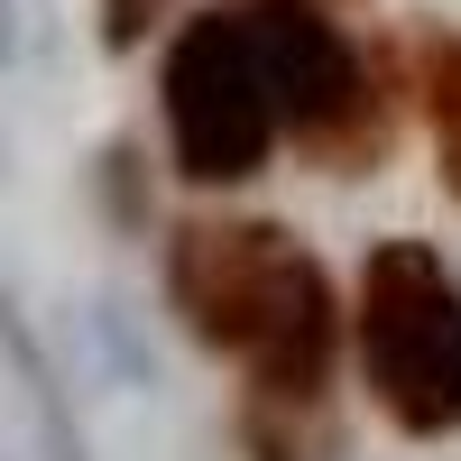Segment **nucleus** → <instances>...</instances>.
<instances>
[{
  "label": "nucleus",
  "mask_w": 461,
  "mask_h": 461,
  "mask_svg": "<svg viewBox=\"0 0 461 461\" xmlns=\"http://www.w3.org/2000/svg\"><path fill=\"white\" fill-rule=\"evenodd\" d=\"M158 10H167V0H102V47H111V56H130L139 37L158 28Z\"/></svg>",
  "instance_id": "nucleus-7"
},
{
  "label": "nucleus",
  "mask_w": 461,
  "mask_h": 461,
  "mask_svg": "<svg viewBox=\"0 0 461 461\" xmlns=\"http://www.w3.org/2000/svg\"><path fill=\"white\" fill-rule=\"evenodd\" d=\"M286 111H277V74H267L258 19L249 10H203L176 28L167 47V139H176V176L194 185H240L267 167Z\"/></svg>",
  "instance_id": "nucleus-3"
},
{
  "label": "nucleus",
  "mask_w": 461,
  "mask_h": 461,
  "mask_svg": "<svg viewBox=\"0 0 461 461\" xmlns=\"http://www.w3.org/2000/svg\"><path fill=\"white\" fill-rule=\"evenodd\" d=\"M0 351H10L19 388L37 406V443H47V461H84V434H74V415H65V388H56V369H47V351H37V332H28V314L10 295H0Z\"/></svg>",
  "instance_id": "nucleus-5"
},
{
  "label": "nucleus",
  "mask_w": 461,
  "mask_h": 461,
  "mask_svg": "<svg viewBox=\"0 0 461 461\" xmlns=\"http://www.w3.org/2000/svg\"><path fill=\"white\" fill-rule=\"evenodd\" d=\"M258 47H267V74H277V111L295 139L314 148H341L369 130V84H360V56L341 47V28L314 10V0H258Z\"/></svg>",
  "instance_id": "nucleus-4"
},
{
  "label": "nucleus",
  "mask_w": 461,
  "mask_h": 461,
  "mask_svg": "<svg viewBox=\"0 0 461 461\" xmlns=\"http://www.w3.org/2000/svg\"><path fill=\"white\" fill-rule=\"evenodd\" d=\"M19 56V19H10V0H0V65Z\"/></svg>",
  "instance_id": "nucleus-8"
},
{
  "label": "nucleus",
  "mask_w": 461,
  "mask_h": 461,
  "mask_svg": "<svg viewBox=\"0 0 461 461\" xmlns=\"http://www.w3.org/2000/svg\"><path fill=\"white\" fill-rule=\"evenodd\" d=\"M434 130H443V176L461 185V47L434 65Z\"/></svg>",
  "instance_id": "nucleus-6"
},
{
  "label": "nucleus",
  "mask_w": 461,
  "mask_h": 461,
  "mask_svg": "<svg viewBox=\"0 0 461 461\" xmlns=\"http://www.w3.org/2000/svg\"><path fill=\"white\" fill-rule=\"evenodd\" d=\"M167 295L194 341L230 351L258 397H314L332 369V286L277 221H185L167 249Z\"/></svg>",
  "instance_id": "nucleus-1"
},
{
  "label": "nucleus",
  "mask_w": 461,
  "mask_h": 461,
  "mask_svg": "<svg viewBox=\"0 0 461 461\" xmlns=\"http://www.w3.org/2000/svg\"><path fill=\"white\" fill-rule=\"evenodd\" d=\"M360 369L406 434L461 425V286L425 240H378L360 267Z\"/></svg>",
  "instance_id": "nucleus-2"
}]
</instances>
